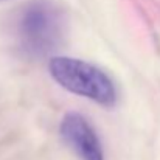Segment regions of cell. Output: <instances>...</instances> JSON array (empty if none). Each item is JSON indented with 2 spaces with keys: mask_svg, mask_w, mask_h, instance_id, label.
Instances as JSON below:
<instances>
[{
  "mask_svg": "<svg viewBox=\"0 0 160 160\" xmlns=\"http://www.w3.org/2000/svg\"><path fill=\"white\" fill-rule=\"evenodd\" d=\"M59 131L64 142L81 160H104L101 140L84 115L78 112H67L61 121Z\"/></svg>",
  "mask_w": 160,
  "mask_h": 160,
  "instance_id": "3",
  "label": "cell"
},
{
  "mask_svg": "<svg viewBox=\"0 0 160 160\" xmlns=\"http://www.w3.org/2000/svg\"><path fill=\"white\" fill-rule=\"evenodd\" d=\"M67 30V14L56 0H31L17 14L16 34L25 53L44 56L56 50Z\"/></svg>",
  "mask_w": 160,
  "mask_h": 160,
  "instance_id": "1",
  "label": "cell"
},
{
  "mask_svg": "<svg viewBox=\"0 0 160 160\" xmlns=\"http://www.w3.org/2000/svg\"><path fill=\"white\" fill-rule=\"evenodd\" d=\"M48 73L58 86L70 93L84 97L106 109L117 104L118 97L113 81L90 62L70 56H53L48 61Z\"/></svg>",
  "mask_w": 160,
  "mask_h": 160,
  "instance_id": "2",
  "label": "cell"
}]
</instances>
